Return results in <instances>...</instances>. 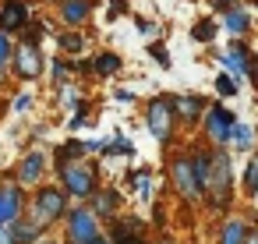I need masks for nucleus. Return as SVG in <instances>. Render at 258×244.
I'll list each match as a JSON object with an SVG mask.
<instances>
[{"instance_id": "obj_1", "label": "nucleus", "mask_w": 258, "mask_h": 244, "mask_svg": "<svg viewBox=\"0 0 258 244\" xmlns=\"http://www.w3.org/2000/svg\"><path fill=\"white\" fill-rule=\"evenodd\" d=\"M230 191H233V177H230V156H226V152H216V156H212V177H209V195H212L216 209H226Z\"/></svg>"}, {"instance_id": "obj_2", "label": "nucleus", "mask_w": 258, "mask_h": 244, "mask_svg": "<svg viewBox=\"0 0 258 244\" xmlns=\"http://www.w3.org/2000/svg\"><path fill=\"white\" fill-rule=\"evenodd\" d=\"M145 120H149V131H152L159 142H166V138H170V131H173V120H177L173 99H166V96L152 99V103H149V113H145Z\"/></svg>"}, {"instance_id": "obj_3", "label": "nucleus", "mask_w": 258, "mask_h": 244, "mask_svg": "<svg viewBox=\"0 0 258 244\" xmlns=\"http://www.w3.org/2000/svg\"><path fill=\"white\" fill-rule=\"evenodd\" d=\"M60 180H64V191L68 195H78V198H85V195L96 191V170H89L85 163L60 166Z\"/></svg>"}, {"instance_id": "obj_4", "label": "nucleus", "mask_w": 258, "mask_h": 244, "mask_svg": "<svg viewBox=\"0 0 258 244\" xmlns=\"http://www.w3.org/2000/svg\"><path fill=\"white\" fill-rule=\"evenodd\" d=\"M57 216H64V191L60 188H43L36 195V209H32V223L43 230L46 223H53Z\"/></svg>"}, {"instance_id": "obj_5", "label": "nucleus", "mask_w": 258, "mask_h": 244, "mask_svg": "<svg viewBox=\"0 0 258 244\" xmlns=\"http://www.w3.org/2000/svg\"><path fill=\"white\" fill-rule=\"evenodd\" d=\"M68 237H71V244H85V240L96 237V216H92V209H71V216H68Z\"/></svg>"}, {"instance_id": "obj_6", "label": "nucleus", "mask_w": 258, "mask_h": 244, "mask_svg": "<svg viewBox=\"0 0 258 244\" xmlns=\"http://www.w3.org/2000/svg\"><path fill=\"white\" fill-rule=\"evenodd\" d=\"M39 64H43V57H39V43L25 39V43L15 50V71H18L22 78H36V75H39Z\"/></svg>"}, {"instance_id": "obj_7", "label": "nucleus", "mask_w": 258, "mask_h": 244, "mask_svg": "<svg viewBox=\"0 0 258 244\" xmlns=\"http://www.w3.org/2000/svg\"><path fill=\"white\" fill-rule=\"evenodd\" d=\"M22 216V191L18 184H0V226H11Z\"/></svg>"}, {"instance_id": "obj_8", "label": "nucleus", "mask_w": 258, "mask_h": 244, "mask_svg": "<svg viewBox=\"0 0 258 244\" xmlns=\"http://www.w3.org/2000/svg\"><path fill=\"white\" fill-rule=\"evenodd\" d=\"M205 124H209V135L216 138V142H230V135H233V113H226L223 106H212L209 110V117H205Z\"/></svg>"}, {"instance_id": "obj_9", "label": "nucleus", "mask_w": 258, "mask_h": 244, "mask_svg": "<svg viewBox=\"0 0 258 244\" xmlns=\"http://www.w3.org/2000/svg\"><path fill=\"white\" fill-rule=\"evenodd\" d=\"M173 184L180 188L184 198H198V195H202V191H198V180H195V166H191L187 156L173 163Z\"/></svg>"}, {"instance_id": "obj_10", "label": "nucleus", "mask_w": 258, "mask_h": 244, "mask_svg": "<svg viewBox=\"0 0 258 244\" xmlns=\"http://www.w3.org/2000/svg\"><path fill=\"white\" fill-rule=\"evenodd\" d=\"M29 22V8L22 4V0H8L4 8H0V32H15V29H22Z\"/></svg>"}, {"instance_id": "obj_11", "label": "nucleus", "mask_w": 258, "mask_h": 244, "mask_svg": "<svg viewBox=\"0 0 258 244\" xmlns=\"http://www.w3.org/2000/svg\"><path fill=\"white\" fill-rule=\"evenodd\" d=\"M39 173H43V156H39V152H29L25 163L18 166V180H22V184H36Z\"/></svg>"}, {"instance_id": "obj_12", "label": "nucleus", "mask_w": 258, "mask_h": 244, "mask_svg": "<svg viewBox=\"0 0 258 244\" xmlns=\"http://www.w3.org/2000/svg\"><path fill=\"white\" fill-rule=\"evenodd\" d=\"M191 166H195V180H198V191H209V177H212V159L205 152H195L191 156Z\"/></svg>"}, {"instance_id": "obj_13", "label": "nucleus", "mask_w": 258, "mask_h": 244, "mask_svg": "<svg viewBox=\"0 0 258 244\" xmlns=\"http://www.w3.org/2000/svg\"><path fill=\"white\" fill-rule=\"evenodd\" d=\"M219 244H247V226L240 223V219H230L226 226H223V240Z\"/></svg>"}, {"instance_id": "obj_14", "label": "nucleus", "mask_w": 258, "mask_h": 244, "mask_svg": "<svg viewBox=\"0 0 258 244\" xmlns=\"http://www.w3.org/2000/svg\"><path fill=\"white\" fill-rule=\"evenodd\" d=\"M11 230H15V240H18V244H36V237L43 233L32 219H22V223H15Z\"/></svg>"}, {"instance_id": "obj_15", "label": "nucleus", "mask_w": 258, "mask_h": 244, "mask_svg": "<svg viewBox=\"0 0 258 244\" xmlns=\"http://www.w3.org/2000/svg\"><path fill=\"white\" fill-rule=\"evenodd\" d=\"M223 64H226V68H230L233 75L247 71V57H244V46H240V43H233V46H230V53L223 57Z\"/></svg>"}, {"instance_id": "obj_16", "label": "nucleus", "mask_w": 258, "mask_h": 244, "mask_svg": "<svg viewBox=\"0 0 258 244\" xmlns=\"http://www.w3.org/2000/svg\"><path fill=\"white\" fill-rule=\"evenodd\" d=\"M173 110L184 113L187 120H195V117L202 113V99H195V96H177V99H173Z\"/></svg>"}, {"instance_id": "obj_17", "label": "nucleus", "mask_w": 258, "mask_h": 244, "mask_svg": "<svg viewBox=\"0 0 258 244\" xmlns=\"http://www.w3.org/2000/svg\"><path fill=\"white\" fill-rule=\"evenodd\" d=\"M85 15H89V0H68L64 4V22L78 25V22H85Z\"/></svg>"}, {"instance_id": "obj_18", "label": "nucleus", "mask_w": 258, "mask_h": 244, "mask_svg": "<svg viewBox=\"0 0 258 244\" xmlns=\"http://www.w3.org/2000/svg\"><path fill=\"white\" fill-rule=\"evenodd\" d=\"M117 68H120V57H117V53H103V57L96 60V71H99V75H113Z\"/></svg>"}, {"instance_id": "obj_19", "label": "nucleus", "mask_w": 258, "mask_h": 244, "mask_svg": "<svg viewBox=\"0 0 258 244\" xmlns=\"http://www.w3.org/2000/svg\"><path fill=\"white\" fill-rule=\"evenodd\" d=\"M82 152H85V145H78V142H68V145H60V149H57V159H60V166H64V159L71 163V159H78Z\"/></svg>"}, {"instance_id": "obj_20", "label": "nucleus", "mask_w": 258, "mask_h": 244, "mask_svg": "<svg viewBox=\"0 0 258 244\" xmlns=\"http://www.w3.org/2000/svg\"><path fill=\"white\" fill-rule=\"evenodd\" d=\"M226 29H230V32H244V29H247V15L230 11V15H226Z\"/></svg>"}, {"instance_id": "obj_21", "label": "nucleus", "mask_w": 258, "mask_h": 244, "mask_svg": "<svg viewBox=\"0 0 258 244\" xmlns=\"http://www.w3.org/2000/svg\"><path fill=\"white\" fill-rule=\"evenodd\" d=\"M60 46H64L68 53H82V46H85V43H82V36H78V32H68V36H60Z\"/></svg>"}, {"instance_id": "obj_22", "label": "nucleus", "mask_w": 258, "mask_h": 244, "mask_svg": "<svg viewBox=\"0 0 258 244\" xmlns=\"http://www.w3.org/2000/svg\"><path fill=\"white\" fill-rule=\"evenodd\" d=\"M230 138H233L237 149H247V145H251V131H247L244 124H233V135H230Z\"/></svg>"}, {"instance_id": "obj_23", "label": "nucleus", "mask_w": 258, "mask_h": 244, "mask_svg": "<svg viewBox=\"0 0 258 244\" xmlns=\"http://www.w3.org/2000/svg\"><path fill=\"white\" fill-rule=\"evenodd\" d=\"M113 205H117V195H113V191H103V195L96 198V209H99L103 216H110V212H113Z\"/></svg>"}, {"instance_id": "obj_24", "label": "nucleus", "mask_w": 258, "mask_h": 244, "mask_svg": "<svg viewBox=\"0 0 258 244\" xmlns=\"http://www.w3.org/2000/svg\"><path fill=\"white\" fill-rule=\"evenodd\" d=\"M244 184H247V191H258V156L247 163V173H244Z\"/></svg>"}, {"instance_id": "obj_25", "label": "nucleus", "mask_w": 258, "mask_h": 244, "mask_svg": "<svg viewBox=\"0 0 258 244\" xmlns=\"http://www.w3.org/2000/svg\"><path fill=\"white\" fill-rule=\"evenodd\" d=\"M216 89H219V92H223V96H237V82H233V78H230V75H223V78H219V82H216Z\"/></svg>"}, {"instance_id": "obj_26", "label": "nucleus", "mask_w": 258, "mask_h": 244, "mask_svg": "<svg viewBox=\"0 0 258 244\" xmlns=\"http://www.w3.org/2000/svg\"><path fill=\"white\" fill-rule=\"evenodd\" d=\"M113 237H117V244H145L142 237H135V233H124L120 226H113Z\"/></svg>"}, {"instance_id": "obj_27", "label": "nucleus", "mask_w": 258, "mask_h": 244, "mask_svg": "<svg viewBox=\"0 0 258 244\" xmlns=\"http://www.w3.org/2000/svg\"><path fill=\"white\" fill-rule=\"evenodd\" d=\"M135 180H138V191H142V195L152 191V177H149V173H135Z\"/></svg>"}, {"instance_id": "obj_28", "label": "nucleus", "mask_w": 258, "mask_h": 244, "mask_svg": "<svg viewBox=\"0 0 258 244\" xmlns=\"http://www.w3.org/2000/svg\"><path fill=\"white\" fill-rule=\"evenodd\" d=\"M8 57H11V43H8V36H4V32H0V64H4Z\"/></svg>"}, {"instance_id": "obj_29", "label": "nucleus", "mask_w": 258, "mask_h": 244, "mask_svg": "<svg viewBox=\"0 0 258 244\" xmlns=\"http://www.w3.org/2000/svg\"><path fill=\"white\" fill-rule=\"evenodd\" d=\"M110 152H113V156H117V152H120V156H127V152H131V142H120V138H117V142L110 145Z\"/></svg>"}, {"instance_id": "obj_30", "label": "nucleus", "mask_w": 258, "mask_h": 244, "mask_svg": "<svg viewBox=\"0 0 258 244\" xmlns=\"http://www.w3.org/2000/svg\"><path fill=\"white\" fill-rule=\"evenodd\" d=\"M0 244H18V240H15V230H11V226H0Z\"/></svg>"}, {"instance_id": "obj_31", "label": "nucleus", "mask_w": 258, "mask_h": 244, "mask_svg": "<svg viewBox=\"0 0 258 244\" xmlns=\"http://www.w3.org/2000/svg\"><path fill=\"white\" fill-rule=\"evenodd\" d=\"M195 36L198 39H212V25H195Z\"/></svg>"}, {"instance_id": "obj_32", "label": "nucleus", "mask_w": 258, "mask_h": 244, "mask_svg": "<svg viewBox=\"0 0 258 244\" xmlns=\"http://www.w3.org/2000/svg\"><path fill=\"white\" fill-rule=\"evenodd\" d=\"M32 99H29V92H18V99H15V110H25Z\"/></svg>"}, {"instance_id": "obj_33", "label": "nucleus", "mask_w": 258, "mask_h": 244, "mask_svg": "<svg viewBox=\"0 0 258 244\" xmlns=\"http://www.w3.org/2000/svg\"><path fill=\"white\" fill-rule=\"evenodd\" d=\"M247 71H251V78H254V85H258V60H251V64H247Z\"/></svg>"}, {"instance_id": "obj_34", "label": "nucleus", "mask_w": 258, "mask_h": 244, "mask_svg": "<svg viewBox=\"0 0 258 244\" xmlns=\"http://www.w3.org/2000/svg\"><path fill=\"white\" fill-rule=\"evenodd\" d=\"M85 244H106V240H103V237L96 233V237H92V240H85Z\"/></svg>"}, {"instance_id": "obj_35", "label": "nucleus", "mask_w": 258, "mask_h": 244, "mask_svg": "<svg viewBox=\"0 0 258 244\" xmlns=\"http://www.w3.org/2000/svg\"><path fill=\"white\" fill-rule=\"evenodd\" d=\"M251 244H258V237H254V240H251Z\"/></svg>"}, {"instance_id": "obj_36", "label": "nucleus", "mask_w": 258, "mask_h": 244, "mask_svg": "<svg viewBox=\"0 0 258 244\" xmlns=\"http://www.w3.org/2000/svg\"><path fill=\"white\" fill-rule=\"evenodd\" d=\"M0 78H4V71H0Z\"/></svg>"}, {"instance_id": "obj_37", "label": "nucleus", "mask_w": 258, "mask_h": 244, "mask_svg": "<svg viewBox=\"0 0 258 244\" xmlns=\"http://www.w3.org/2000/svg\"><path fill=\"white\" fill-rule=\"evenodd\" d=\"M254 4H258V0H254Z\"/></svg>"}]
</instances>
